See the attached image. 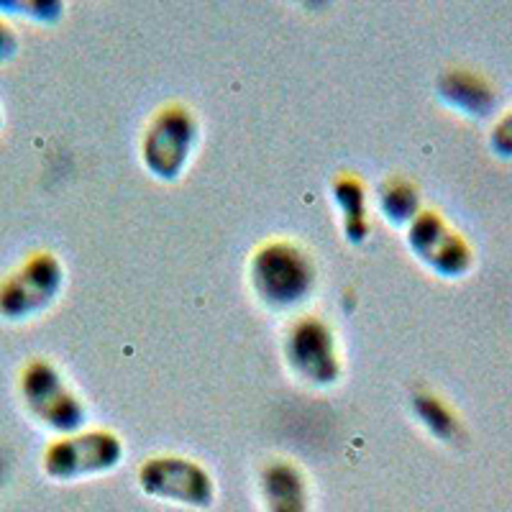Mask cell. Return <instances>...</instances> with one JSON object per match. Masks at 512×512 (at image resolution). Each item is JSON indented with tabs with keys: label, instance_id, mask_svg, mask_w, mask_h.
<instances>
[{
	"label": "cell",
	"instance_id": "6da1fadb",
	"mask_svg": "<svg viewBox=\"0 0 512 512\" xmlns=\"http://www.w3.org/2000/svg\"><path fill=\"white\" fill-rule=\"evenodd\" d=\"M256 297L274 310L303 305L315 287V269L303 249L290 241H269L256 249L249 264Z\"/></svg>",
	"mask_w": 512,
	"mask_h": 512
},
{
	"label": "cell",
	"instance_id": "7a4b0ae2",
	"mask_svg": "<svg viewBox=\"0 0 512 512\" xmlns=\"http://www.w3.org/2000/svg\"><path fill=\"white\" fill-rule=\"evenodd\" d=\"M18 390L24 397V405L36 423L54 433V436H70L85 428L88 408L75 395L70 384L64 382L59 369L47 359L29 361L18 379Z\"/></svg>",
	"mask_w": 512,
	"mask_h": 512
},
{
	"label": "cell",
	"instance_id": "3957f363",
	"mask_svg": "<svg viewBox=\"0 0 512 512\" xmlns=\"http://www.w3.org/2000/svg\"><path fill=\"white\" fill-rule=\"evenodd\" d=\"M200 126L187 108L167 105L149 121L141 139V162L154 180L175 182L185 175L195 146H198Z\"/></svg>",
	"mask_w": 512,
	"mask_h": 512
},
{
	"label": "cell",
	"instance_id": "277c9868",
	"mask_svg": "<svg viewBox=\"0 0 512 512\" xmlns=\"http://www.w3.org/2000/svg\"><path fill=\"white\" fill-rule=\"evenodd\" d=\"M123 461V443L111 431H77L57 436L44 451V474L54 482H80L111 472Z\"/></svg>",
	"mask_w": 512,
	"mask_h": 512
},
{
	"label": "cell",
	"instance_id": "5b68a950",
	"mask_svg": "<svg viewBox=\"0 0 512 512\" xmlns=\"http://www.w3.org/2000/svg\"><path fill=\"white\" fill-rule=\"evenodd\" d=\"M64 287V267L49 251L31 254L0 282V318L21 323L41 315Z\"/></svg>",
	"mask_w": 512,
	"mask_h": 512
},
{
	"label": "cell",
	"instance_id": "8992f818",
	"mask_svg": "<svg viewBox=\"0 0 512 512\" xmlns=\"http://www.w3.org/2000/svg\"><path fill=\"white\" fill-rule=\"evenodd\" d=\"M405 233L415 259L441 280H461L472 269L474 251L469 241L446 218L438 216L436 210L423 208Z\"/></svg>",
	"mask_w": 512,
	"mask_h": 512
},
{
	"label": "cell",
	"instance_id": "52a82bcc",
	"mask_svg": "<svg viewBox=\"0 0 512 512\" xmlns=\"http://www.w3.org/2000/svg\"><path fill=\"white\" fill-rule=\"evenodd\" d=\"M139 484L146 495L169 505L205 510L216 500V482L205 466L185 456H154L139 469Z\"/></svg>",
	"mask_w": 512,
	"mask_h": 512
},
{
	"label": "cell",
	"instance_id": "ba28073f",
	"mask_svg": "<svg viewBox=\"0 0 512 512\" xmlns=\"http://www.w3.org/2000/svg\"><path fill=\"white\" fill-rule=\"evenodd\" d=\"M285 356L292 372L313 387H331L344 372L336 333L326 320L315 315L300 318L290 328L285 338Z\"/></svg>",
	"mask_w": 512,
	"mask_h": 512
},
{
	"label": "cell",
	"instance_id": "9c48e42d",
	"mask_svg": "<svg viewBox=\"0 0 512 512\" xmlns=\"http://www.w3.org/2000/svg\"><path fill=\"white\" fill-rule=\"evenodd\" d=\"M438 100L448 111L464 118H484L495 108V90L489 82L469 70H448L436 82Z\"/></svg>",
	"mask_w": 512,
	"mask_h": 512
},
{
	"label": "cell",
	"instance_id": "30bf717a",
	"mask_svg": "<svg viewBox=\"0 0 512 512\" xmlns=\"http://www.w3.org/2000/svg\"><path fill=\"white\" fill-rule=\"evenodd\" d=\"M262 497L267 512H310L305 474L287 459L264 466Z\"/></svg>",
	"mask_w": 512,
	"mask_h": 512
},
{
	"label": "cell",
	"instance_id": "8fae6325",
	"mask_svg": "<svg viewBox=\"0 0 512 512\" xmlns=\"http://www.w3.org/2000/svg\"><path fill=\"white\" fill-rule=\"evenodd\" d=\"M333 208L338 213L341 233L349 244H364L369 236V210H367V187L359 177L341 175L331 185Z\"/></svg>",
	"mask_w": 512,
	"mask_h": 512
},
{
	"label": "cell",
	"instance_id": "7c38bea8",
	"mask_svg": "<svg viewBox=\"0 0 512 512\" xmlns=\"http://www.w3.org/2000/svg\"><path fill=\"white\" fill-rule=\"evenodd\" d=\"M377 208L392 228H408L423 213L418 187L402 177H392L379 185Z\"/></svg>",
	"mask_w": 512,
	"mask_h": 512
},
{
	"label": "cell",
	"instance_id": "4fadbf2b",
	"mask_svg": "<svg viewBox=\"0 0 512 512\" xmlns=\"http://www.w3.org/2000/svg\"><path fill=\"white\" fill-rule=\"evenodd\" d=\"M413 415L425 431L431 433L433 438H438V441H456L459 438V418H456L454 410L448 408L441 397L431 395V392H418L413 397Z\"/></svg>",
	"mask_w": 512,
	"mask_h": 512
},
{
	"label": "cell",
	"instance_id": "5bb4252c",
	"mask_svg": "<svg viewBox=\"0 0 512 512\" xmlns=\"http://www.w3.org/2000/svg\"><path fill=\"white\" fill-rule=\"evenodd\" d=\"M64 6L54 0H0V16L24 18L31 24H57Z\"/></svg>",
	"mask_w": 512,
	"mask_h": 512
},
{
	"label": "cell",
	"instance_id": "9a60e30c",
	"mask_svg": "<svg viewBox=\"0 0 512 512\" xmlns=\"http://www.w3.org/2000/svg\"><path fill=\"white\" fill-rule=\"evenodd\" d=\"M489 152L500 159H512V108L502 113L489 131Z\"/></svg>",
	"mask_w": 512,
	"mask_h": 512
},
{
	"label": "cell",
	"instance_id": "2e32d148",
	"mask_svg": "<svg viewBox=\"0 0 512 512\" xmlns=\"http://www.w3.org/2000/svg\"><path fill=\"white\" fill-rule=\"evenodd\" d=\"M18 52V36L13 31V26L8 24L6 18L0 16V62H8V59L16 57Z\"/></svg>",
	"mask_w": 512,
	"mask_h": 512
},
{
	"label": "cell",
	"instance_id": "e0dca14e",
	"mask_svg": "<svg viewBox=\"0 0 512 512\" xmlns=\"http://www.w3.org/2000/svg\"><path fill=\"white\" fill-rule=\"evenodd\" d=\"M3 474H6V459L0 456V479H3Z\"/></svg>",
	"mask_w": 512,
	"mask_h": 512
},
{
	"label": "cell",
	"instance_id": "ac0fdd59",
	"mask_svg": "<svg viewBox=\"0 0 512 512\" xmlns=\"http://www.w3.org/2000/svg\"><path fill=\"white\" fill-rule=\"evenodd\" d=\"M0 131H3V111H0Z\"/></svg>",
	"mask_w": 512,
	"mask_h": 512
}]
</instances>
